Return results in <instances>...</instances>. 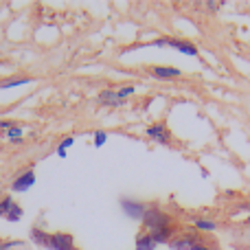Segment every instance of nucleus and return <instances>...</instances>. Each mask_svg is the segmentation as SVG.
Listing matches in <instances>:
<instances>
[{
	"mask_svg": "<svg viewBox=\"0 0 250 250\" xmlns=\"http://www.w3.org/2000/svg\"><path fill=\"white\" fill-rule=\"evenodd\" d=\"M24 246V242L20 239H9V242H0V250H11V248H20Z\"/></svg>",
	"mask_w": 250,
	"mask_h": 250,
	"instance_id": "19",
	"label": "nucleus"
},
{
	"mask_svg": "<svg viewBox=\"0 0 250 250\" xmlns=\"http://www.w3.org/2000/svg\"><path fill=\"white\" fill-rule=\"evenodd\" d=\"M134 90H136V88L134 86H123V88H119V97H121V99H127L129 95H134Z\"/></svg>",
	"mask_w": 250,
	"mask_h": 250,
	"instance_id": "20",
	"label": "nucleus"
},
{
	"mask_svg": "<svg viewBox=\"0 0 250 250\" xmlns=\"http://www.w3.org/2000/svg\"><path fill=\"white\" fill-rule=\"evenodd\" d=\"M105 141H108V132H104V129H99V132H95V138H92V145L95 147H104Z\"/></svg>",
	"mask_w": 250,
	"mask_h": 250,
	"instance_id": "17",
	"label": "nucleus"
},
{
	"mask_svg": "<svg viewBox=\"0 0 250 250\" xmlns=\"http://www.w3.org/2000/svg\"><path fill=\"white\" fill-rule=\"evenodd\" d=\"M149 73L158 79H171V77H180V70L178 68H171V66H154L149 68Z\"/></svg>",
	"mask_w": 250,
	"mask_h": 250,
	"instance_id": "9",
	"label": "nucleus"
},
{
	"mask_svg": "<svg viewBox=\"0 0 250 250\" xmlns=\"http://www.w3.org/2000/svg\"><path fill=\"white\" fill-rule=\"evenodd\" d=\"M29 237L33 239L35 246L46 248V250H53V235L46 233V230H42V229H38V226H33V229L29 230Z\"/></svg>",
	"mask_w": 250,
	"mask_h": 250,
	"instance_id": "6",
	"label": "nucleus"
},
{
	"mask_svg": "<svg viewBox=\"0 0 250 250\" xmlns=\"http://www.w3.org/2000/svg\"><path fill=\"white\" fill-rule=\"evenodd\" d=\"M13 198L11 195H4V198H0V217H7L9 215V211L13 208Z\"/></svg>",
	"mask_w": 250,
	"mask_h": 250,
	"instance_id": "14",
	"label": "nucleus"
},
{
	"mask_svg": "<svg viewBox=\"0 0 250 250\" xmlns=\"http://www.w3.org/2000/svg\"><path fill=\"white\" fill-rule=\"evenodd\" d=\"M147 136L151 138L154 143H158V145H169L171 143V132H169V127L165 123H154L147 127Z\"/></svg>",
	"mask_w": 250,
	"mask_h": 250,
	"instance_id": "3",
	"label": "nucleus"
},
{
	"mask_svg": "<svg viewBox=\"0 0 250 250\" xmlns=\"http://www.w3.org/2000/svg\"><path fill=\"white\" fill-rule=\"evenodd\" d=\"M167 246L171 250H198L200 246H204V239L195 233H180L173 235V239Z\"/></svg>",
	"mask_w": 250,
	"mask_h": 250,
	"instance_id": "2",
	"label": "nucleus"
},
{
	"mask_svg": "<svg viewBox=\"0 0 250 250\" xmlns=\"http://www.w3.org/2000/svg\"><path fill=\"white\" fill-rule=\"evenodd\" d=\"M53 250H75V239L70 233H53Z\"/></svg>",
	"mask_w": 250,
	"mask_h": 250,
	"instance_id": "8",
	"label": "nucleus"
},
{
	"mask_svg": "<svg viewBox=\"0 0 250 250\" xmlns=\"http://www.w3.org/2000/svg\"><path fill=\"white\" fill-rule=\"evenodd\" d=\"M73 143H75V138H73V136L64 138V141H62L60 145H57V156H60V158H66V149H68V147H73Z\"/></svg>",
	"mask_w": 250,
	"mask_h": 250,
	"instance_id": "16",
	"label": "nucleus"
},
{
	"mask_svg": "<svg viewBox=\"0 0 250 250\" xmlns=\"http://www.w3.org/2000/svg\"><path fill=\"white\" fill-rule=\"evenodd\" d=\"M198 250H215V248H208V246H207V244H204V246H200Z\"/></svg>",
	"mask_w": 250,
	"mask_h": 250,
	"instance_id": "22",
	"label": "nucleus"
},
{
	"mask_svg": "<svg viewBox=\"0 0 250 250\" xmlns=\"http://www.w3.org/2000/svg\"><path fill=\"white\" fill-rule=\"evenodd\" d=\"M143 229L149 235L167 230V229H171V217L165 211H160L158 207H147V213H145V217H143Z\"/></svg>",
	"mask_w": 250,
	"mask_h": 250,
	"instance_id": "1",
	"label": "nucleus"
},
{
	"mask_svg": "<svg viewBox=\"0 0 250 250\" xmlns=\"http://www.w3.org/2000/svg\"><path fill=\"white\" fill-rule=\"evenodd\" d=\"M99 104L108 105V108H121V105H125V99L119 97L117 90H101L99 92Z\"/></svg>",
	"mask_w": 250,
	"mask_h": 250,
	"instance_id": "7",
	"label": "nucleus"
},
{
	"mask_svg": "<svg viewBox=\"0 0 250 250\" xmlns=\"http://www.w3.org/2000/svg\"><path fill=\"white\" fill-rule=\"evenodd\" d=\"M169 46H173L176 51H180L182 55H189V57H195L198 55V46H193L191 42H182V40H171V44Z\"/></svg>",
	"mask_w": 250,
	"mask_h": 250,
	"instance_id": "11",
	"label": "nucleus"
},
{
	"mask_svg": "<svg viewBox=\"0 0 250 250\" xmlns=\"http://www.w3.org/2000/svg\"><path fill=\"white\" fill-rule=\"evenodd\" d=\"M248 224H250V215H248Z\"/></svg>",
	"mask_w": 250,
	"mask_h": 250,
	"instance_id": "23",
	"label": "nucleus"
},
{
	"mask_svg": "<svg viewBox=\"0 0 250 250\" xmlns=\"http://www.w3.org/2000/svg\"><path fill=\"white\" fill-rule=\"evenodd\" d=\"M2 136L11 138V141H20V138H22V127H20V125H13V127L9 129V132H4Z\"/></svg>",
	"mask_w": 250,
	"mask_h": 250,
	"instance_id": "18",
	"label": "nucleus"
},
{
	"mask_svg": "<svg viewBox=\"0 0 250 250\" xmlns=\"http://www.w3.org/2000/svg\"><path fill=\"white\" fill-rule=\"evenodd\" d=\"M193 226L198 230H207V233H213V230H217V222L208 220V217H195Z\"/></svg>",
	"mask_w": 250,
	"mask_h": 250,
	"instance_id": "12",
	"label": "nucleus"
},
{
	"mask_svg": "<svg viewBox=\"0 0 250 250\" xmlns=\"http://www.w3.org/2000/svg\"><path fill=\"white\" fill-rule=\"evenodd\" d=\"M121 208L125 211V215H129L132 220H141L145 217L147 213V207L143 202H138V200H129V198H123L121 200Z\"/></svg>",
	"mask_w": 250,
	"mask_h": 250,
	"instance_id": "4",
	"label": "nucleus"
},
{
	"mask_svg": "<svg viewBox=\"0 0 250 250\" xmlns=\"http://www.w3.org/2000/svg\"><path fill=\"white\" fill-rule=\"evenodd\" d=\"M22 215H24L22 207H20V204H13V208L9 211V215L4 217V220H7V222H20V217H22Z\"/></svg>",
	"mask_w": 250,
	"mask_h": 250,
	"instance_id": "15",
	"label": "nucleus"
},
{
	"mask_svg": "<svg viewBox=\"0 0 250 250\" xmlns=\"http://www.w3.org/2000/svg\"><path fill=\"white\" fill-rule=\"evenodd\" d=\"M134 244H136V250H156L158 248V244L154 242V237H151L149 233H145V230L136 235V242Z\"/></svg>",
	"mask_w": 250,
	"mask_h": 250,
	"instance_id": "10",
	"label": "nucleus"
},
{
	"mask_svg": "<svg viewBox=\"0 0 250 250\" xmlns=\"http://www.w3.org/2000/svg\"><path fill=\"white\" fill-rule=\"evenodd\" d=\"M13 125H16V121H0V132H9V129L13 127Z\"/></svg>",
	"mask_w": 250,
	"mask_h": 250,
	"instance_id": "21",
	"label": "nucleus"
},
{
	"mask_svg": "<svg viewBox=\"0 0 250 250\" xmlns=\"http://www.w3.org/2000/svg\"><path fill=\"white\" fill-rule=\"evenodd\" d=\"M33 79L31 77H11V79H4L0 83V90H9V88H16V86H24V83H31Z\"/></svg>",
	"mask_w": 250,
	"mask_h": 250,
	"instance_id": "13",
	"label": "nucleus"
},
{
	"mask_svg": "<svg viewBox=\"0 0 250 250\" xmlns=\"http://www.w3.org/2000/svg\"><path fill=\"white\" fill-rule=\"evenodd\" d=\"M33 185H35V171L33 169H26V171H22L20 176H16V180L11 182V191L24 193V191H29Z\"/></svg>",
	"mask_w": 250,
	"mask_h": 250,
	"instance_id": "5",
	"label": "nucleus"
}]
</instances>
